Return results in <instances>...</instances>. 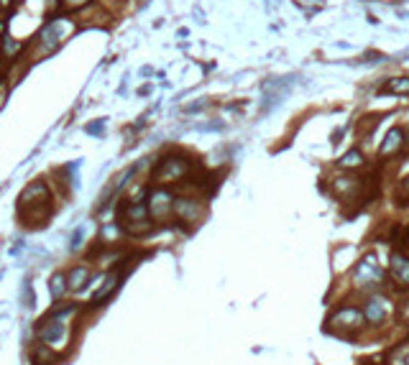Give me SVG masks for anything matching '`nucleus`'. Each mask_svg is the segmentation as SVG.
I'll use <instances>...</instances> for the list:
<instances>
[{
  "label": "nucleus",
  "mask_w": 409,
  "mask_h": 365,
  "mask_svg": "<svg viewBox=\"0 0 409 365\" xmlns=\"http://www.w3.org/2000/svg\"><path fill=\"white\" fill-rule=\"evenodd\" d=\"M0 6H11V0H0Z\"/></svg>",
  "instance_id": "nucleus-20"
},
{
  "label": "nucleus",
  "mask_w": 409,
  "mask_h": 365,
  "mask_svg": "<svg viewBox=\"0 0 409 365\" xmlns=\"http://www.w3.org/2000/svg\"><path fill=\"white\" fill-rule=\"evenodd\" d=\"M363 317H366L368 322H381V319H384V307H381V301H376V299H374V301H368Z\"/></svg>",
  "instance_id": "nucleus-14"
},
{
  "label": "nucleus",
  "mask_w": 409,
  "mask_h": 365,
  "mask_svg": "<svg viewBox=\"0 0 409 365\" xmlns=\"http://www.w3.org/2000/svg\"><path fill=\"white\" fill-rule=\"evenodd\" d=\"M391 268H394V276H396L401 283H409V261H406V258L391 256Z\"/></svg>",
  "instance_id": "nucleus-9"
},
{
  "label": "nucleus",
  "mask_w": 409,
  "mask_h": 365,
  "mask_svg": "<svg viewBox=\"0 0 409 365\" xmlns=\"http://www.w3.org/2000/svg\"><path fill=\"white\" fill-rule=\"evenodd\" d=\"M36 332H38V342L41 345L57 347L67 337V322L64 319H54V317H44L36 324Z\"/></svg>",
  "instance_id": "nucleus-2"
},
{
  "label": "nucleus",
  "mask_w": 409,
  "mask_h": 365,
  "mask_svg": "<svg viewBox=\"0 0 409 365\" xmlns=\"http://www.w3.org/2000/svg\"><path fill=\"white\" fill-rule=\"evenodd\" d=\"M79 246H82V227H79V230H77V232L72 235V242H69V251H77Z\"/></svg>",
  "instance_id": "nucleus-17"
},
{
  "label": "nucleus",
  "mask_w": 409,
  "mask_h": 365,
  "mask_svg": "<svg viewBox=\"0 0 409 365\" xmlns=\"http://www.w3.org/2000/svg\"><path fill=\"white\" fill-rule=\"evenodd\" d=\"M120 281H123V273H110L105 281H103V286L92 294V299H90V307L92 309H97V307H103L118 289H120Z\"/></svg>",
  "instance_id": "nucleus-4"
},
{
  "label": "nucleus",
  "mask_w": 409,
  "mask_h": 365,
  "mask_svg": "<svg viewBox=\"0 0 409 365\" xmlns=\"http://www.w3.org/2000/svg\"><path fill=\"white\" fill-rule=\"evenodd\" d=\"M67 273L64 271H57L52 278H49V294H52V299L54 301H59L62 296H67Z\"/></svg>",
  "instance_id": "nucleus-8"
},
{
  "label": "nucleus",
  "mask_w": 409,
  "mask_h": 365,
  "mask_svg": "<svg viewBox=\"0 0 409 365\" xmlns=\"http://www.w3.org/2000/svg\"><path fill=\"white\" fill-rule=\"evenodd\" d=\"M184 171H187L184 161H179V158H164L161 164L156 166V171H154V179L156 181H172V179L184 176Z\"/></svg>",
  "instance_id": "nucleus-3"
},
{
  "label": "nucleus",
  "mask_w": 409,
  "mask_h": 365,
  "mask_svg": "<svg viewBox=\"0 0 409 365\" xmlns=\"http://www.w3.org/2000/svg\"><path fill=\"white\" fill-rule=\"evenodd\" d=\"M90 276H92L90 266H72V268L67 271V289H69L72 294L82 291V289H85V283L90 281Z\"/></svg>",
  "instance_id": "nucleus-5"
},
{
  "label": "nucleus",
  "mask_w": 409,
  "mask_h": 365,
  "mask_svg": "<svg viewBox=\"0 0 409 365\" xmlns=\"http://www.w3.org/2000/svg\"><path fill=\"white\" fill-rule=\"evenodd\" d=\"M3 51H6V56H13V54L18 51V44H16V41H11V38H6V44H3Z\"/></svg>",
  "instance_id": "nucleus-16"
},
{
  "label": "nucleus",
  "mask_w": 409,
  "mask_h": 365,
  "mask_svg": "<svg viewBox=\"0 0 409 365\" xmlns=\"http://www.w3.org/2000/svg\"><path fill=\"white\" fill-rule=\"evenodd\" d=\"M361 161H363L361 151H350V153H345V156L340 158V164H343V166H358Z\"/></svg>",
  "instance_id": "nucleus-15"
},
{
  "label": "nucleus",
  "mask_w": 409,
  "mask_h": 365,
  "mask_svg": "<svg viewBox=\"0 0 409 365\" xmlns=\"http://www.w3.org/2000/svg\"><path fill=\"white\" fill-rule=\"evenodd\" d=\"M103 126H105V120H97V123H92V126H87V133H92V136H97V133H103Z\"/></svg>",
  "instance_id": "nucleus-18"
},
{
  "label": "nucleus",
  "mask_w": 409,
  "mask_h": 365,
  "mask_svg": "<svg viewBox=\"0 0 409 365\" xmlns=\"http://www.w3.org/2000/svg\"><path fill=\"white\" fill-rule=\"evenodd\" d=\"M406 365H409V355H406Z\"/></svg>",
  "instance_id": "nucleus-21"
},
{
  "label": "nucleus",
  "mask_w": 409,
  "mask_h": 365,
  "mask_svg": "<svg viewBox=\"0 0 409 365\" xmlns=\"http://www.w3.org/2000/svg\"><path fill=\"white\" fill-rule=\"evenodd\" d=\"M49 202H52V197H49L46 184H44V181H33L31 187L23 189L18 210H21V212L26 210V217H33V212L38 210V217H41V220H46V217H49V212H46Z\"/></svg>",
  "instance_id": "nucleus-1"
},
{
  "label": "nucleus",
  "mask_w": 409,
  "mask_h": 365,
  "mask_svg": "<svg viewBox=\"0 0 409 365\" xmlns=\"http://www.w3.org/2000/svg\"><path fill=\"white\" fill-rule=\"evenodd\" d=\"M355 278H358L361 283H374V281L381 278V268L374 263L371 256H368V258H363V261L358 263V268H355Z\"/></svg>",
  "instance_id": "nucleus-6"
},
{
  "label": "nucleus",
  "mask_w": 409,
  "mask_h": 365,
  "mask_svg": "<svg viewBox=\"0 0 409 365\" xmlns=\"http://www.w3.org/2000/svg\"><path fill=\"white\" fill-rule=\"evenodd\" d=\"M381 92H396V95H409V77H396L381 87Z\"/></svg>",
  "instance_id": "nucleus-10"
},
{
  "label": "nucleus",
  "mask_w": 409,
  "mask_h": 365,
  "mask_svg": "<svg viewBox=\"0 0 409 365\" xmlns=\"http://www.w3.org/2000/svg\"><path fill=\"white\" fill-rule=\"evenodd\" d=\"M57 360H59V355H57L49 345H41V342H38V345L33 347V352H31V362H33V365H52V362H57Z\"/></svg>",
  "instance_id": "nucleus-7"
},
{
  "label": "nucleus",
  "mask_w": 409,
  "mask_h": 365,
  "mask_svg": "<svg viewBox=\"0 0 409 365\" xmlns=\"http://www.w3.org/2000/svg\"><path fill=\"white\" fill-rule=\"evenodd\" d=\"M335 319H338V322H343L345 327H358V324H361L366 317H363L361 312H355V309H343V312H338V314H335Z\"/></svg>",
  "instance_id": "nucleus-11"
},
{
  "label": "nucleus",
  "mask_w": 409,
  "mask_h": 365,
  "mask_svg": "<svg viewBox=\"0 0 409 365\" xmlns=\"http://www.w3.org/2000/svg\"><path fill=\"white\" fill-rule=\"evenodd\" d=\"M399 138H401V131H396V128H394V131H389V136L384 138V143H381V148H379V156H389V153H391V151H394V148L401 143Z\"/></svg>",
  "instance_id": "nucleus-12"
},
{
  "label": "nucleus",
  "mask_w": 409,
  "mask_h": 365,
  "mask_svg": "<svg viewBox=\"0 0 409 365\" xmlns=\"http://www.w3.org/2000/svg\"><path fill=\"white\" fill-rule=\"evenodd\" d=\"M174 212L179 217H197V205L192 199H177L174 202Z\"/></svg>",
  "instance_id": "nucleus-13"
},
{
  "label": "nucleus",
  "mask_w": 409,
  "mask_h": 365,
  "mask_svg": "<svg viewBox=\"0 0 409 365\" xmlns=\"http://www.w3.org/2000/svg\"><path fill=\"white\" fill-rule=\"evenodd\" d=\"M69 6H82V3H87V0H67Z\"/></svg>",
  "instance_id": "nucleus-19"
}]
</instances>
